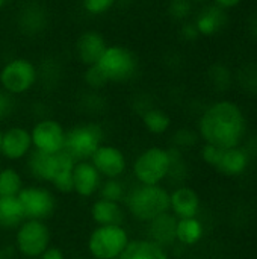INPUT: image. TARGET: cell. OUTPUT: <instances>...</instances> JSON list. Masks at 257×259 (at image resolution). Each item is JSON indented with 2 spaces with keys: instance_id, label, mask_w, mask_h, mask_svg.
<instances>
[{
  "instance_id": "17",
  "label": "cell",
  "mask_w": 257,
  "mask_h": 259,
  "mask_svg": "<svg viewBox=\"0 0 257 259\" xmlns=\"http://www.w3.org/2000/svg\"><path fill=\"white\" fill-rule=\"evenodd\" d=\"M200 196L188 185H177L170 191V212L176 219L197 217L200 212Z\"/></svg>"
},
{
  "instance_id": "6",
  "label": "cell",
  "mask_w": 257,
  "mask_h": 259,
  "mask_svg": "<svg viewBox=\"0 0 257 259\" xmlns=\"http://www.w3.org/2000/svg\"><path fill=\"white\" fill-rule=\"evenodd\" d=\"M38 85V64L33 59L17 55L0 65V88L15 99L27 96Z\"/></svg>"
},
{
  "instance_id": "11",
  "label": "cell",
  "mask_w": 257,
  "mask_h": 259,
  "mask_svg": "<svg viewBox=\"0 0 257 259\" xmlns=\"http://www.w3.org/2000/svg\"><path fill=\"white\" fill-rule=\"evenodd\" d=\"M30 131L33 150L55 155L64 150L67 127L55 117H39Z\"/></svg>"
},
{
  "instance_id": "1",
  "label": "cell",
  "mask_w": 257,
  "mask_h": 259,
  "mask_svg": "<svg viewBox=\"0 0 257 259\" xmlns=\"http://www.w3.org/2000/svg\"><path fill=\"white\" fill-rule=\"evenodd\" d=\"M248 129L242 108L233 100H217L200 115L197 131L204 144L220 149L239 147Z\"/></svg>"
},
{
  "instance_id": "30",
  "label": "cell",
  "mask_w": 257,
  "mask_h": 259,
  "mask_svg": "<svg viewBox=\"0 0 257 259\" xmlns=\"http://www.w3.org/2000/svg\"><path fill=\"white\" fill-rule=\"evenodd\" d=\"M83 83L91 91H101L103 88L108 87L105 77L100 74V71L95 68V65L85 67V71H83Z\"/></svg>"
},
{
  "instance_id": "9",
  "label": "cell",
  "mask_w": 257,
  "mask_h": 259,
  "mask_svg": "<svg viewBox=\"0 0 257 259\" xmlns=\"http://www.w3.org/2000/svg\"><path fill=\"white\" fill-rule=\"evenodd\" d=\"M53 241V232L47 222L26 219L14 231V250L24 259H36Z\"/></svg>"
},
{
  "instance_id": "38",
  "label": "cell",
  "mask_w": 257,
  "mask_h": 259,
  "mask_svg": "<svg viewBox=\"0 0 257 259\" xmlns=\"http://www.w3.org/2000/svg\"><path fill=\"white\" fill-rule=\"evenodd\" d=\"M189 2H191L192 5H206L209 0H189Z\"/></svg>"
},
{
  "instance_id": "15",
  "label": "cell",
  "mask_w": 257,
  "mask_h": 259,
  "mask_svg": "<svg viewBox=\"0 0 257 259\" xmlns=\"http://www.w3.org/2000/svg\"><path fill=\"white\" fill-rule=\"evenodd\" d=\"M108 44L109 42H108L106 36L100 30L85 29L74 39L73 55L80 65L91 67L100 59V56L106 50Z\"/></svg>"
},
{
  "instance_id": "18",
  "label": "cell",
  "mask_w": 257,
  "mask_h": 259,
  "mask_svg": "<svg viewBox=\"0 0 257 259\" xmlns=\"http://www.w3.org/2000/svg\"><path fill=\"white\" fill-rule=\"evenodd\" d=\"M200 38H212L218 35L227 24V11L218 8L217 5L203 6L192 20Z\"/></svg>"
},
{
  "instance_id": "5",
  "label": "cell",
  "mask_w": 257,
  "mask_h": 259,
  "mask_svg": "<svg viewBox=\"0 0 257 259\" xmlns=\"http://www.w3.org/2000/svg\"><path fill=\"white\" fill-rule=\"evenodd\" d=\"M173 165L171 147L148 146L141 150L132 162L130 171L136 184L141 185H164L170 178Z\"/></svg>"
},
{
  "instance_id": "32",
  "label": "cell",
  "mask_w": 257,
  "mask_h": 259,
  "mask_svg": "<svg viewBox=\"0 0 257 259\" xmlns=\"http://www.w3.org/2000/svg\"><path fill=\"white\" fill-rule=\"evenodd\" d=\"M221 150L220 147H215V146H211V144H203L201 150H200V156L201 159L209 165V167H215L218 159H220V155H221Z\"/></svg>"
},
{
  "instance_id": "20",
  "label": "cell",
  "mask_w": 257,
  "mask_h": 259,
  "mask_svg": "<svg viewBox=\"0 0 257 259\" xmlns=\"http://www.w3.org/2000/svg\"><path fill=\"white\" fill-rule=\"evenodd\" d=\"M176 225L177 219L171 212H165L147 223L145 238L168 250L171 246L176 244Z\"/></svg>"
},
{
  "instance_id": "26",
  "label": "cell",
  "mask_w": 257,
  "mask_h": 259,
  "mask_svg": "<svg viewBox=\"0 0 257 259\" xmlns=\"http://www.w3.org/2000/svg\"><path fill=\"white\" fill-rule=\"evenodd\" d=\"M24 178L14 165L0 167V197H17L24 188Z\"/></svg>"
},
{
  "instance_id": "35",
  "label": "cell",
  "mask_w": 257,
  "mask_h": 259,
  "mask_svg": "<svg viewBox=\"0 0 257 259\" xmlns=\"http://www.w3.org/2000/svg\"><path fill=\"white\" fill-rule=\"evenodd\" d=\"M36 259H65V252L58 246H50L44 253H41Z\"/></svg>"
},
{
  "instance_id": "25",
  "label": "cell",
  "mask_w": 257,
  "mask_h": 259,
  "mask_svg": "<svg viewBox=\"0 0 257 259\" xmlns=\"http://www.w3.org/2000/svg\"><path fill=\"white\" fill-rule=\"evenodd\" d=\"M24 220L18 197H0V231H15Z\"/></svg>"
},
{
  "instance_id": "27",
  "label": "cell",
  "mask_w": 257,
  "mask_h": 259,
  "mask_svg": "<svg viewBox=\"0 0 257 259\" xmlns=\"http://www.w3.org/2000/svg\"><path fill=\"white\" fill-rule=\"evenodd\" d=\"M129 187L126 185V182L123 179H103V184L100 187L98 191V197L111 200V202H117V203H123L126 199Z\"/></svg>"
},
{
  "instance_id": "24",
  "label": "cell",
  "mask_w": 257,
  "mask_h": 259,
  "mask_svg": "<svg viewBox=\"0 0 257 259\" xmlns=\"http://www.w3.org/2000/svg\"><path fill=\"white\" fill-rule=\"evenodd\" d=\"M204 235V226L198 217L177 219L176 225V243L185 247L197 246Z\"/></svg>"
},
{
  "instance_id": "34",
  "label": "cell",
  "mask_w": 257,
  "mask_h": 259,
  "mask_svg": "<svg viewBox=\"0 0 257 259\" xmlns=\"http://www.w3.org/2000/svg\"><path fill=\"white\" fill-rule=\"evenodd\" d=\"M179 33L182 36L183 41H188V42H192V41H197L200 38L192 20H188V21H183L180 23V27H179Z\"/></svg>"
},
{
  "instance_id": "21",
  "label": "cell",
  "mask_w": 257,
  "mask_h": 259,
  "mask_svg": "<svg viewBox=\"0 0 257 259\" xmlns=\"http://www.w3.org/2000/svg\"><path fill=\"white\" fill-rule=\"evenodd\" d=\"M248 155L247 152L239 146V147H232V149H223L220 159L217 162V165L214 167V170H217L218 173L229 176V178H235L242 175L247 167H248Z\"/></svg>"
},
{
  "instance_id": "10",
  "label": "cell",
  "mask_w": 257,
  "mask_h": 259,
  "mask_svg": "<svg viewBox=\"0 0 257 259\" xmlns=\"http://www.w3.org/2000/svg\"><path fill=\"white\" fill-rule=\"evenodd\" d=\"M26 219L47 222L56 212L58 200L55 191L42 184L24 185V188L17 196Z\"/></svg>"
},
{
  "instance_id": "12",
  "label": "cell",
  "mask_w": 257,
  "mask_h": 259,
  "mask_svg": "<svg viewBox=\"0 0 257 259\" xmlns=\"http://www.w3.org/2000/svg\"><path fill=\"white\" fill-rule=\"evenodd\" d=\"M15 23L23 36L39 38L50 26L48 9L38 0H27L18 8Z\"/></svg>"
},
{
  "instance_id": "39",
  "label": "cell",
  "mask_w": 257,
  "mask_h": 259,
  "mask_svg": "<svg viewBox=\"0 0 257 259\" xmlns=\"http://www.w3.org/2000/svg\"><path fill=\"white\" fill-rule=\"evenodd\" d=\"M2 132H3V129L0 127V146H2Z\"/></svg>"
},
{
  "instance_id": "40",
  "label": "cell",
  "mask_w": 257,
  "mask_h": 259,
  "mask_svg": "<svg viewBox=\"0 0 257 259\" xmlns=\"http://www.w3.org/2000/svg\"><path fill=\"white\" fill-rule=\"evenodd\" d=\"M0 167H2V165H0Z\"/></svg>"
},
{
  "instance_id": "4",
  "label": "cell",
  "mask_w": 257,
  "mask_h": 259,
  "mask_svg": "<svg viewBox=\"0 0 257 259\" xmlns=\"http://www.w3.org/2000/svg\"><path fill=\"white\" fill-rule=\"evenodd\" d=\"M108 85H123L132 82L139 73V58L127 46L108 44L100 59L94 64Z\"/></svg>"
},
{
  "instance_id": "8",
  "label": "cell",
  "mask_w": 257,
  "mask_h": 259,
  "mask_svg": "<svg viewBox=\"0 0 257 259\" xmlns=\"http://www.w3.org/2000/svg\"><path fill=\"white\" fill-rule=\"evenodd\" d=\"M105 127L94 120L80 121L67 129L64 150L74 161H89L95 150L106 143Z\"/></svg>"
},
{
  "instance_id": "16",
  "label": "cell",
  "mask_w": 257,
  "mask_h": 259,
  "mask_svg": "<svg viewBox=\"0 0 257 259\" xmlns=\"http://www.w3.org/2000/svg\"><path fill=\"white\" fill-rule=\"evenodd\" d=\"M103 178L91 161H76L73 168V194L80 199H92L98 194Z\"/></svg>"
},
{
  "instance_id": "3",
  "label": "cell",
  "mask_w": 257,
  "mask_h": 259,
  "mask_svg": "<svg viewBox=\"0 0 257 259\" xmlns=\"http://www.w3.org/2000/svg\"><path fill=\"white\" fill-rule=\"evenodd\" d=\"M123 206L135 222L147 225L156 217L170 212V191L164 185L129 187Z\"/></svg>"
},
{
  "instance_id": "29",
  "label": "cell",
  "mask_w": 257,
  "mask_h": 259,
  "mask_svg": "<svg viewBox=\"0 0 257 259\" xmlns=\"http://www.w3.org/2000/svg\"><path fill=\"white\" fill-rule=\"evenodd\" d=\"M192 9L194 5L189 0H170L167 3L168 17L179 24L189 20V17L192 15Z\"/></svg>"
},
{
  "instance_id": "7",
  "label": "cell",
  "mask_w": 257,
  "mask_h": 259,
  "mask_svg": "<svg viewBox=\"0 0 257 259\" xmlns=\"http://www.w3.org/2000/svg\"><path fill=\"white\" fill-rule=\"evenodd\" d=\"M130 241L124 225L94 226L86 238V252L92 259H118Z\"/></svg>"
},
{
  "instance_id": "37",
  "label": "cell",
  "mask_w": 257,
  "mask_h": 259,
  "mask_svg": "<svg viewBox=\"0 0 257 259\" xmlns=\"http://www.w3.org/2000/svg\"><path fill=\"white\" fill-rule=\"evenodd\" d=\"M11 0H0V12H3L6 9V6L9 5Z\"/></svg>"
},
{
  "instance_id": "13",
  "label": "cell",
  "mask_w": 257,
  "mask_h": 259,
  "mask_svg": "<svg viewBox=\"0 0 257 259\" xmlns=\"http://www.w3.org/2000/svg\"><path fill=\"white\" fill-rule=\"evenodd\" d=\"M89 161L103 179H123L129 168L124 150L111 143H103Z\"/></svg>"
},
{
  "instance_id": "2",
  "label": "cell",
  "mask_w": 257,
  "mask_h": 259,
  "mask_svg": "<svg viewBox=\"0 0 257 259\" xmlns=\"http://www.w3.org/2000/svg\"><path fill=\"white\" fill-rule=\"evenodd\" d=\"M76 161L65 152L55 155L32 150L26 158V170L38 184L50 185L53 191L73 193V168Z\"/></svg>"
},
{
  "instance_id": "36",
  "label": "cell",
  "mask_w": 257,
  "mask_h": 259,
  "mask_svg": "<svg viewBox=\"0 0 257 259\" xmlns=\"http://www.w3.org/2000/svg\"><path fill=\"white\" fill-rule=\"evenodd\" d=\"M214 5H217L218 8L224 9V11H230V9H235L238 8L239 5L244 3V0H212Z\"/></svg>"
},
{
  "instance_id": "33",
  "label": "cell",
  "mask_w": 257,
  "mask_h": 259,
  "mask_svg": "<svg viewBox=\"0 0 257 259\" xmlns=\"http://www.w3.org/2000/svg\"><path fill=\"white\" fill-rule=\"evenodd\" d=\"M211 74V79L214 82V85H223V87H227L229 82H230V74H229V70L223 65H215L211 68L209 71Z\"/></svg>"
},
{
  "instance_id": "31",
  "label": "cell",
  "mask_w": 257,
  "mask_h": 259,
  "mask_svg": "<svg viewBox=\"0 0 257 259\" xmlns=\"http://www.w3.org/2000/svg\"><path fill=\"white\" fill-rule=\"evenodd\" d=\"M17 109V99L0 88V124L8 121Z\"/></svg>"
},
{
  "instance_id": "19",
  "label": "cell",
  "mask_w": 257,
  "mask_h": 259,
  "mask_svg": "<svg viewBox=\"0 0 257 259\" xmlns=\"http://www.w3.org/2000/svg\"><path fill=\"white\" fill-rule=\"evenodd\" d=\"M89 215L95 226H109V225H124L127 212L123 203L97 197L89 208Z\"/></svg>"
},
{
  "instance_id": "14",
  "label": "cell",
  "mask_w": 257,
  "mask_h": 259,
  "mask_svg": "<svg viewBox=\"0 0 257 259\" xmlns=\"http://www.w3.org/2000/svg\"><path fill=\"white\" fill-rule=\"evenodd\" d=\"M32 138L29 127L23 124H12L2 132L0 158L8 162H21L32 153Z\"/></svg>"
},
{
  "instance_id": "23",
  "label": "cell",
  "mask_w": 257,
  "mask_h": 259,
  "mask_svg": "<svg viewBox=\"0 0 257 259\" xmlns=\"http://www.w3.org/2000/svg\"><path fill=\"white\" fill-rule=\"evenodd\" d=\"M141 123L150 135H156V137L165 135L173 126L171 115L159 106L145 108L141 112Z\"/></svg>"
},
{
  "instance_id": "22",
  "label": "cell",
  "mask_w": 257,
  "mask_h": 259,
  "mask_svg": "<svg viewBox=\"0 0 257 259\" xmlns=\"http://www.w3.org/2000/svg\"><path fill=\"white\" fill-rule=\"evenodd\" d=\"M118 259H170L168 250L148 238H135Z\"/></svg>"
},
{
  "instance_id": "28",
  "label": "cell",
  "mask_w": 257,
  "mask_h": 259,
  "mask_svg": "<svg viewBox=\"0 0 257 259\" xmlns=\"http://www.w3.org/2000/svg\"><path fill=\"white\" fill-rule=\"evenodd\" d=\"M118 0H80V9L85 15L98 18L108 15L115 6Z\"/></svg>"
}]
</instances>
